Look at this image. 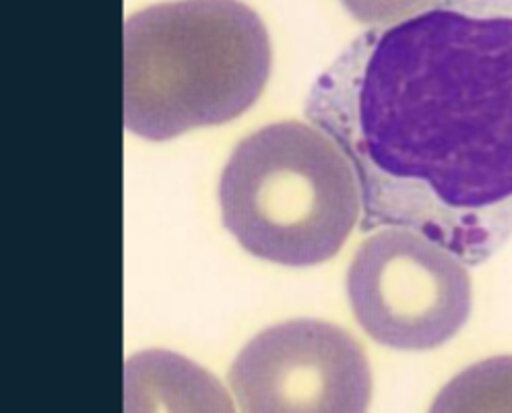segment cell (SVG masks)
I'll return each instance as SVG.
<instances>
[{
  "label": "cell",
  "instance_id": "obj_1",
  "mask_svg": "<svg viewBox=\"0 0 512 413\" xmlns=\"http://www.w3.org/2000/svg\"><path fill=\"white\" fill-rule=\"evenodd\" d=\"M306 116L354 166L362 228H409L467 265L512 238V0H430L370 27Z\"/></svg>",
  "mask_w": 512,
  "mask_h": 413
},
{
  "label": "cell",
  "instance_id": "obj_2",
  "mask_svg": "<svg viewBox=\"0 0 512 413\" xmlns=\"http://www.w3.org/2000/svg\"><path fill=\"white\" fill-rule=\"evenodd\" d=\"M267 27L240 0H174L124 21V124L168 141L244 114L267 85Z\"/></svg>",
  "mask_w": 512,
  "mask_h": 413
},
{
  "label": "cell",
  "instance_id": "obj_3",
  "mask_svg": "<svg viewBox=\"0 0 512 413\" xmlns=\"http://www.w3.org/2000/svg\"><path fill=\"white\" fill-rule=\"evenodd\" d=\"M223 224L254 257L285 267L320 265L362 217L354 166L306 122H275L246 137L219 182Z\"/></svg>",
  "mask_w": 512,
  "mask_h": 413
},
{
  "label": "cell",
  "instance_id": "obj_4",
  "mask_svg": "<svg viewBox=\"0 0 512 413\" xmlns=\"http://www.w3.org/2000/svg\"><path fill=\"white\" fill-rule=\"evenodd\" d=\"M347 294L360 327L403 352L446 343L471 314L465 261L428 236L397 226L360 244L347 273Z\"/></svg>",
  "mask_w": 512,
  "mask_h": 413
},
{
  "label": "cell",
  "instance_id": "obj_5",
  "mask_svg": "<svg viewBox=\"0 0 512 413\" xmlns=\"http://www.w3.org/2000/svg\"><path fill=\"white\" fill-rule=\"evenodd\" d=\"M230 385L248 413H362L372 372L362 345L325 321H287L238 354Z\"/></svg>",
  "mask_w": 512,
  "mask_h": 413
},
{
  "label": "cell",
  "instance_id": "obj_6",
  "mask_svg": "<svg viewBox=\"0 0 512 413\" xmlns=\"http://www.w3.org/2000/svg\"><path fill=\"white\" fill-rule=\"evenodd\" d=\"M124 409L147 411H223L234 409L217 380L190 360L151 349L124 366Z\"/></svg>",
  "mask_w": 512,
  "mask_h": 413
},
{
  "label": "cell",
  "instance_id": "obj_7",
  "mask_svg": "<svg viewBox=\"0 0 512 413\" xmlns=\"http://www.w3.org/2000/svg\"><path fill=\"white\" fill-rule=\"evenodd\" d=\"M432 411H512V356L486 360L455 376Z\"/></svg>",
  "mask_w": 512,
  "mask_h": 413
},
{
  "label": "cell",
  "instance_id": "obj_8",
  "mask_svg": "<svg viewBox=\"0 0 512 413\" xmlns=\"http://www.w3.org/2000/svg\"><path fill=\"white\" fill-rule=\"evenodd\" d=\"M428 3L430 0H341L351 17L370 27L409 17Z\"/></svg>",
  "mask_w": 512,
  "mask_h": 413
}]
</instances>
